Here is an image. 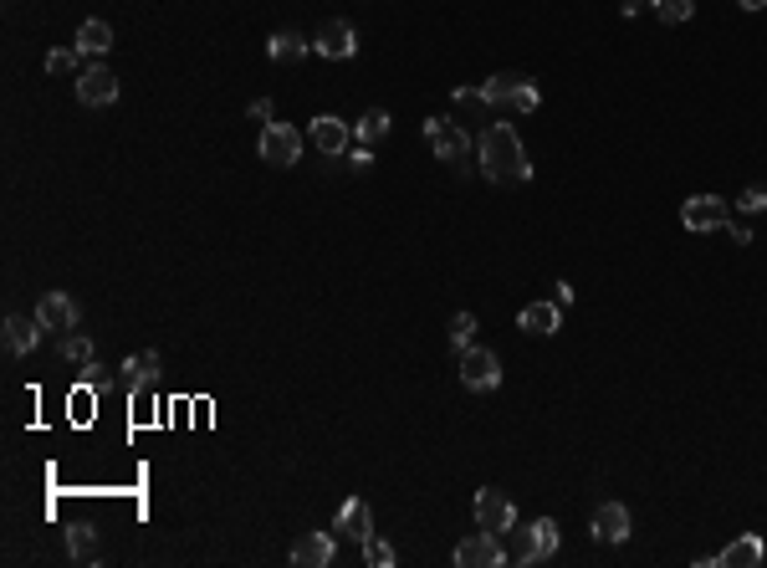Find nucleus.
<instances>
[{
	"mask_svg": "<svg viewBox=\"0 0 767 568\" xmlns=\"http://www.w3.org/2000/svg\"><path fill=\"white\" fill-rule=\"evenodd\" d=\"M476 159H481V174L491 185H522V180H532L527 149H522L512 123H486L481 139H476Z\"/></svg>",
	"mask_w": 767,
	"mask_h": 568,
	"instance_id": "obj_1",
	"label": "nucleus"
},
{
	"mask_svg": "<svg viewBox=\"0 0 767 568\" xmlns=\"http://www.w3.org/2000/svg\"><path fill=\"white\" fill-rule=\"evenodd\" d=\"M481 93L491 108H512V113H532L537 103H543V93H537V82L522 77V72H496L481 82Z\"/></svg>",
	"mask_w": 767,
	"mask_h": 568,
	"instance_id": "obj_2",
	"label": "nucleus"
},
{
	"mask_svg": "<svg viewBox=\"0 0 767 568\" xmlns=\"http://www.w3.org/2000/svg\"><path fill=\"white\" fill-rule=\"evenodd\" d=\"M425 139H430V149H435V159L440 164H466L471 159V149H476V139H471V128H461L456 118H425Z\"/></svg>",
	"mask_w": 767,
	"mask_h": 568,
	"instance_id": "obj_3",
	"label": "nucleus"
},
{
	"mask_svg": "<svg viewBox=\"0 0 767 568\" xmlns=\"http://www.w3.org/2000/svg\"><path fill=\"white\" fill-rule=\"evenodd\" d=\"M727 221H732V205L721 200V195H691V200L681 205V226H686L691 236L727 231Z\"/></svg>",
	"mask_w": 767,
	"mask_h": 568,
	"instance_id": "obj_4",
	"label": "nucleus"
},
{
	"mask_svg": "<svg viewBox=\"0 0 767 568\" xmlns=\"http://www.w3.org/2000/svg\"><path fill=\"white\" fill-rule=\"evenodd\" d=\"M461 384L476 389V395L481 389H496L502 384V359H496L491 348H481V343H466L461 348Z\"/></svg>",
	"mask_w": 767,
	"mask_h": 568,
	"instance_id": "obj_5",
	"label": "nucleus"
},
{
	"mask_svg": "<svg viewBox=\"0 0 767 568\" xmlns=\"http://www.w3.org/2000/svg\"><path fill=\"white\" fill-rule=\"evenodd\" d=\"M261 159L266 164H277V169H292L297 159H302V134H297V128L292 123H266L261 128Z\"/></svg>",
	"mask_w": 767,
	"mask_h": 568,
	"instance_id": "obj_6",
	"label": "nucleus"
},
{
	"mask_svg": "<svg viewBox=\"0 0 767 568\" xmlns=\"http://www.w3.org/2000/svg\"><path fill=\"white\" fill-rule=\"evenodd\" d=\"M456 563H461V568H496V563H507L502 533L476 528L471 538H461V543H456Z\"/></svg>",
	"mask_w": 767,
	"mask_h": 568,
	"instance_id": "obj_7",
	"label": "nucleus"
},
{
	"mask_svg": "<svg viewBox=\"0 0 767 568\" xmlns=\"http://www.w3.org/2000/svg\"><path fill=\"white\" fill-rule=\"evenodd\" d=\"M307 144L318 149V154H328V159H338V154L353 149V128L338 113H318V118L307 123Z\"/></svg>",
	"mask_w": 767,
	"mask_h": 568,
	"instance_id": "obj_8",
	"label": "nucleus"
},
{
	"mask_svg": "<svg viewBox=\"0 0 767 568\" xmlns=\"http://www.w3.org/2000/svg\"><path fill=\"white\" fill-rule=\"evenodd\" d=\"M77 103L82 108H108V103H118V77H113V67H103V62L82 67L77 72Z\"/></svg>",
	"mask_w": 767,
	"mask_h": 568,
	"instance_id": "obj_9",
	"label": "nucleus"
},
{
	"mask_svg": "<svg viewBox=\"0 0 767 568\" xmlns=\"http://www.w3.org/2000/svg\"><path fill=\"white\" fill-rule=\"evenodd\" d=\"M312 52L328 57V62H348V57L358 52V31H353L343 16H333V21L318 26V36H312Z\"/></svg>",
	"mask_w": 767,
	"mask_h": 568,
	"instance_id": "obj_10",
	"label": "nucleus"
},
{
	"mask_svg": "<svg viewBox=\"0 0 767 568\" xmlns=\"http://www.w3.org/2000/svg\"><path fill=\"white\" fill-rule=\"evenodd\" d=\"M476 528H491V533H512L517 528V507L507 502V492H496V487L476 492Z\"/></svg>",
	"mask_w": 767,
	"mask_h": 568,
	"instance_id": "obj_11",
	"label": "nucleus"
},
{
	"mask_svg": "<svg viewBox=\"0 0 767 568\" xmlns=\"http://www.w3.org/2000/svg\"><path fill=\"white\" fill-rule=\"evenodd\" d=\"M333 533L364 548V543L374 538V512H369V502H364V497H348V502L338 507V517H333Z\"/></svg>",
	"mask_w": 767,
	"mask_h": 568,
	"instance_id": "obj_12",
	"label": "nucleus"
},
{
	"mask_svg": "<svg viewBox=\"0 0 767 568\" xmlns=\"http://www.w3.org/2000/svg\"><path fill=\"white\" fill-rule=\"evenodd\" d=\"M36 318H41V328H47V333H72L77 328V318H82V308H77V302L67 297V292H47V297H41L36 302Z\"/></svg>",
	"mask_w": 767,
	"mask_h": 568,
	"instance_id": "obj_13",
	"label": "nucleus"
},
{
	"mask_svg": "<svg viewBox=\"0 0 767 568\" xmlns=\"http://www.w3.org/2000/svg\"><path fill=\"white\" fill-rule=\"evenodd\" d=\"M496 108L486 103V93L481 87H456V93H450V118H456L461 128H476V123H486Z\"/></svg>",
	"mask_w": 767,
	"mask_h": 568,
	"instance_id": "obj_14",
	"label": "nucleus"
},
{
	"mask_svg": "<svg viewBox=\"0 0 767 568\" xmlns=\"http://www.w3.org/2000/svg\"><path fill=\"white\" fill-rule=\"evenodd\" d=\"M333 553H338L333 533H302V538L292 543V563H297V568H328Z\"/></svg>",
	"mask_w": 767,
	"mask_h": 568,
	"instance_id": "obj_15",
	"label": "nucleus"
},
{
	"mask_svg": "<svg viewBox=\"0 0 767 568\" xmlns=\"http://www.w3.org/2000/svg\"><path fill=\"white\" fill-rule=\"evenodd\" d=\"M517 328L532 333V338H553L563 328V313H558V302H527V308L517 313Z\"/></svg>",
	"mask_w": 767,
	"mask_h": 568,
	"instance_id": "obj_16",
	"label": "nucleus"
},
{
	"mask_svg": "<svg viewBox=\"0 0 767 568\" xmlns=\"http://www.w3.org/2000/svg\"><path fill=\"white\" fill-rule=\"evenodd\" d=\"M762 558H767V543H762V533H742L737 543H727V548L716 553V563H721V568H757Z\"/></svg>",
	"mask_w": 767,
	"mask_h": 568,
	"instance_id": "obj_17",
	"label": "nucleus"
},
{
	"mask_svg": "<svg viewBox=\"0 0 767 568\" xmlns=\"http://www.w3.org/2000/svg\"><path fill=\"white\" fill-rule=\"evenodd\" d=\"M594 538L599 543H624L629 538V507L624 502H604L594 512Z\"/></svg>",
	"mask_w": 767,
	"mask_h": 568,
	"instance_id": "obj_18",
	"label": "nucleus"
},
{
	"mask_svg": "<svg viewBox=\"0 0 767 568\" xmlns=\"http://www.w3.org/2000/svg\"><path fill=\"white\" fill-rule=\"evenodd\" d=\"M72 47H77L82 57H93V62H98V57H108V52H113V26H108V21H98V16H93V21H82Z\"/></svg>",
	"mask_w": 767,
	"mask_h": 568,
	"instance_id": "obj_19",
	"label": "nucleus"
},
{
	"mask_svg": "<svg viewBox=\"0 0 767 568\" xmlns=\"http://www.w3.org/2000/svg\"><path fill=\"white\" fill-rule=\"evenodd\" d=\"M307 52H312V41L302 31H277L272 41H266V57H272L277 67H297Z\"/></svg>",
	"mask_w": 767,
	"mask_h": 568,
	"instance_id": "obj_20",
	"label": "nucleus"
},
{
	"mask_svg": "<svg viewBox=\"0 0 767 568\" xmlns=\"http://www.w3.org/2000/svg\"><path fill=\"white\" fill-rule=\"evenodd\" d=\"M41 333H47V328H41V318H26V313H11L6 318V348H11V354H31V348L41 343Z\"/></svg>",
	"mask_w": 767,
	"mask_h": 568,
	"instance_id": "obj_21",
	"label": "nucleus"
},
{
	"mask_svg": "<svg viewBox=\"0 0 767 568\" xmlns=\"http://www.w3.org/2000/svg\"><path fill=\"white\" fill-rule=\"evenodd\" d=\"M154 379H159V354L154 348H139V354L123 359V384L128 389H149Z\"/></svg>",
	"mask_w": 767,
	"mask_h": 568,
	"instance_id": "obj_22",
	"label": "nucleus"
},
{
	"mask_svg": "<svg viewBox=\"0 0 767 568\" xmlns=\"http://www.w3.org/2000/svg\"><path fill=\"white\" fill-rule=\"evenodd\" d=\"M379 139H389V113L384 108H369L364 118H358V144H379Z\"/></svg>",
	"mask_w": 767,
	"mask_h": 568,
	"instance_id": "obj_23",
	"label": "nucleus"
},
{
	"mask_svg": "<svg viewBox=\"0 0 767 568\" xmlns=\"http://www.w3.org/2000/svg\"><path fill=\"white\" fill-rule=\"evenodd\" d=\"M57 348H62V359H67V364H82V369L93 364V338H87V333H62Z\"/></svg>",
	"mask_w": 767,
	"mask_h": 568,
	"instance_id": "obj_24",
	"label": "nucleus"
},
{
	"mask_svg": "<svg viewBox=\"0 0 767 568\" xmlns=\"http://www.w3.org/2000/svg\"><path fill=\"white\" fill-rule=\"evenodd\" d=\"M67 553H72L77 563H98V533H93V528H72V533H67Z\"/></svg>",
	"mask_w": 767,
	"mask_h": 568,
	"instance_id": "obj_25",
	"label": "nucleus"
},
{
	"mask_svg": "<svg viewBox=\"0 0 767 568\" xmlns=\"http://www.w3.org/2000/svg\"><path fill=\"white\" fill-rule=\"evenodd\" d=\"M532 538H537V558L548 563V558L558 553V522H553V517H537V522H532Z\"/></svg>",
	"mask_w": 767,
	"mask_h": 568,
	"instance_id": "obj_26",
	"label": "nucleus"
},
{
	"mask_svg": "<svg viewBox=\"0 0 767 568\" xmlns=\"http://www.w3.org/2000/svg\"><path fill=\"white\" fill-rule=\"evenodd\" d=\"M655 16H660L665 26H686V21L696 16V0H655Z\"/></svg>",
	"mask_w": 767,
	"mask_h": 568,
	"instance_id": "obj_27",
	"label": "nucleus"
},
{
	"mask_svg": "<svg viewBox=\"0 0 767 568\" xmlns=\"http://www.w3.org/2000/svg\"><path fill=\"white\" fill-rule=\"evenodd\" d=\"M507 563H543V558H537V538H532V528H522V533L512 538V548H507Z\"/></svg>",
	"mask_w": 767,
	"mask_h": 568,
	"instance_id": "obj_28",
	"label": "nucleus"
},
{
	"mask_svg": "<svg viewBox=\"0 0 767 568\" xmlns=\"http://www.w3.org/2000/svg\"><path fill=\"white\" fill-rule=\"evenodd\" d=\"M471 338H476V313H456V318H450V343L466 348Z\"/></svg>",
	"mask_w": 767,
	"mask_h": 568,
	"instance_id": "obj_29",
	"label": "nucleus"
},
{
	"mask_svg": "<svg viewBox=\"0 0 767 568\" xmlns=\"http://www.w3.org/2000/svg\"><path fill=\"white\" fill-rule=\"evenodd\" d=\"M364 563H374V568H389V563H394V548H389V543L374 533V538L364 543Z\"/></svg>",
	"mask_w": 767,
	"mask_h": 568,
	"instance_id": "obj_30",
	"label": "nucleus"
},
{
	"mask_svg": "<svg viewBox=\"0 0 767 568\" xmlns=\"http://www.w3.org/2000/svg\"><path fill=\"white\" fill-rule=\"evenodd\" d=\"M737 210H742V215H762V210H767V190H762V185L742 190V195H737Z\"/></svg>",
	"mask_w": 767,
	"mask_h": 568,
	"instance_id": "obj_31",
	"label": "nucleus"
},
{
	"mask_svg": "<svg viewBox=\"0 0 767 568\" xmlns=\"http://www.w3.org/2000/svg\"><path fill=\"white\" fill-rule=\"evenodd\" d=\"M77 57H82L77 47H72V52H67V47H57V52H47V72H72V62H77Z\"/></svg>",
	"mask_w": 767,
	"mask_h": 568,
	"instance_id": "obj_32",
	"label": "nucleus"
},
{
	"mask_svg": "<svg viewBox=\"0 0 767 568\" xmlns=\"http://www.w3.org/2000/svg\"><path fill=\"white\" fill-rule=\"evenodd\" d=\"M348 164H353L358 174H364V169H374V154H369V144H353V149H348Z\"/></svg>",
	"mask_w": 767,
	"mask_h": 568,
	"instance_id": "obj_33",
	"label": "nucleus"
},
{
	"mask_svg": "<svg viewBox=\"0 0 767 568\" xmlns=\"http://www.w3.org/2000/svg\"><path fill=\"white\" fill-rule=\"evenodd\" d=\"M251 118H256V123H272V118H277V103H272V98H256V103H251Z\"/></svg>",
	"mask_w": 767,
	"mask_h": 568,
	"instance_id": "obj_34",
	"label": "nucleus"
},
{
	"mask_svg": "<svg viewBox=\"0 0 767 568\" xmlns=\"http://www.w3.org/2000/svg\"><path fill=\"white\" fill-rule=\"evenodd\" d=\"M727 236H732L737 246H752V231H747L742 221H727Z\"/></svg>",
	"mask_w": 767,
	"mask_h": 568,
	"instance_id": "obj_35",
	"label": "nucleus"
},
{
	"mask_svg": "<svg viewBox=\"0 0 767 568\" xmlns=\"http://www.w3.org/2000/svg\"><path fill=\"white\" fill-rule=\"evenodd\" d=\"M553 302H558V308H568V302H573V287H568V282H558V287H553Z\"/></svg>",
	"mask_w": 767,
	"mask_h": 568,
	"instance_id": "obj_36",
	"label": "nucleus"
},
{
	"mask_svg": "<svg viewBox=\"0 0 767 568\" xmlns=\"http://www.w3.org/2000/svg\"><path fill=\"white\" fill-rule=\"evenodd\" d=\"M619 11H624V16H635V11H640V0H619Z\"/></svg>",
	"mask_w": 767,
	"mask_h": 568,
	"instance_id": "obj_37",
	"label": "nucleus"
},
{
	"mask_svg": "<svg viewBox=\"0 0 767 568\" xmlns=\"http://www.w3.org/2000/svg\"><path fill=\"white\" fill-rule=\"evenodd\" d=\"M767 6V0H742V11H762Z\"/></svg>",
	"mask_w": 767,
	"mask_h": 568,
	"instance_id": "obj_38",
	"label": "nucleus"
}]
</instances>
